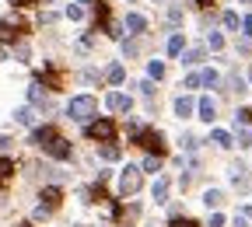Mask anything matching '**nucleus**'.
<instances>
[{
  "instance_id": "obj_1",
  "label": "nucleus",
  "mask_w": 252,
  "mask_h": 227,
  "mask_svg": "<svg viewBox=\"0 0 252 227\" xmlns=\"http://www.w3.org/2000/svg\"><path fill=\"white\" fill-rule=\"evenodd\" d=\"M67 112H70L74 122H91V115L98 112V102H94L91 94H81V98H74V102L67 105Z\"/></svg>"
},
{
  "instance_id": "obj_2",
  "label": "nucleus",
  "mask_w": 252,
  "mask_h": 227,
  "mask_svg": "<svg viewBox=\"0 0 252 227\" xmlns=\"http://www.w3.org/2000/svg\"><path fill=\"white\" fill-rule=\"evenodd\" d=\"M140 185H144V171H140L137 165L123 168V178H119V192H123V196H133V192H140Z\"/></svg>"
},
{
  "instance_id": "obj_3",
  "label": "nucleus",
  "mask_w": 252,
  "mask_h": 227,
  "mask_svg": "<svg viewBox=\"0 0 252 227\" xmlns=\"http://www.w3.org/2000/svg\"><path fill=\"white\" fill-rule=\"evenodd\" d=\"M151 154H165V137L161 133H154V129H140V137H137Z\"/></svg>"
},
{
  "instance_id": "obj_4",
  "label": "nucleus",
  "mask_w": 252,
  "mask_h": 227,
  "mask_svg": "<svg viewBox=\"0 0 252 227\" xmlns=\"http://www.w3.org/2000/svg\"><path fill=\"white\" fill-rule=\"evenodd\" d=\"M112 133H116V126H112L109 119L88 122V137H94V140H112Z\"/></svg>"
},
{
  "instance_id": "obj_5",
  "label": "nucleus",
  "mask_w": 252,
  "mask_h": 227,
  "mask_svg": "<svg viewBox=\"0 0 252 227\" xmlns=\"http://www.w3.org/2000/svg\"><path fill=\"white\" fill-rule=\"evenodd\" d=\"M105 109H109V112H130V109H133V98H126V94L112 91V94H105Z\"/></svg>"
},
{
  "instance_id": "obj_6",
  "label": "nucleus",
  "mask_w": 252,
  "mask_h": 227,
  "mask_svg": "<svg viewBox=\"0 0 252 227\" xmlns=\"http://www.w3.org/2000/svg\"><path fill=\"white\" fill-rule=\"evenodd\" d=\"M42 150H46L49 157H60V161H63V157H70V143L63 140V137H53V140H49Z\"/></svg>"
},
{
  "instance_id": "obj_7",
  "label": "nucleus",
  "mask_w": 252,
  "mask_h": 227,
  "mask_svg": "<svg viewBox=\"0 0 252 227\" xmlns=\"http://www.w3.org/2000/svg\"><path fill=\"white\" fill-rule=\"evenodd\" d=\"M60 199H63V196H60V189H46V192H42V206H39L35 213H39V217H46L49 210H56V206H60Z\"/></svg>"
},
{
  "instance_id": "obj_8",
  "label": "nucleus",
  "mask_w": 252,
  "mask_h": 227,
  "mask_svg": "<svg viewBox=\"0 0 252 227\" xmlns=\"http://www.w3.org/2000/svg\"><path fill=\"white\" fill-rule=\"evenodd\" d=\"M196 112H200V119H203V122H214V119H217V102H214L210 94H207V98H200Z\"/></svg>"
},
{
  "instance_id": "obj_9",
  "label": "nucleus",
  "mask_w": 252,
  "mask_h": 227,
  "mask_svg": "<svg viewBox=\"0 0 252 227\" xmlns=\"http://www.w3.org/2000/svg\"><path fill=\"white\" fill-rule=\"evenodd\" d=\"M53 137H60V133H56L53 126H39L35 133H32V143H39V147H46V143H49Z\"/></svg>"
},
{
  "instance_id": "obj_10",
  "label": "nucleus",
  "mask_w": 252,
  "mask_h": 227,
  "mask_svg": "<svg viewBox=\"0 0 252 227\" xmlns=\"http://www.w3.org/2000/svg\"><path fill=\"white\" fill-rule=\"evenodd\" d=\"M175 115H179V119H189V115H193V98H186V94H182V98H175Z\"/></svg>"
},
{
  "instance_id": "obj_11",
  "label": "nucleus",
  "mask_w": 252,
  "mask_h": 227,
  "mask_svg": "<svg viewBox=\"0 0 252 227\" xmlns=\"http://www.w3.org/2000/svg\"><path fill=\"white\" fill-rule=\"evenodd\" d=\"M207 53H203V46H193V49H186L182 53V63H186V67H189V63H200Z\"/></svg>"
},
{
  "instance_id": "obj_12",
  "label": "nucleus",
  "mask_w": 252,
  "mask_h": 227,
  "mask_svg": "<svg viewBox=\"0 0 252 227\" xmlns=\"http://www.w3.org/2000/svg\"><path fill=\"white\" fill-rule=\"evenodd\" d=\"M105 77H109V84H123V77H126V70H123V63H112V67L105 70Z\"/></svg>"
},
{
  "instance_id": "obj_13",
  "label": "nucleus",
  "mask_w": 252,
  "mask_h": 227,
  "mask_svg": "<svg viewBox=\"0 0 252 227\" xmlns=\"http://www.w3.org/2000/svg\"><path fill=\"white\" fill-rule=\"evenodd\" d=\"M210 143H217V147H231V133H228V129H214V133H210Z\"/></svg>"
},
{
  "instance_id": "obj_14",
  "label": "nucleus",
  "mask_w": 252,
  "mask_h": 227,
  "mask_svg": "<svg viewBox=\"0 0 252 227\" xmlns=\"http://www.w3.org/2000/svg\"><path fill=\"white\" fill-rule=\"evenodd\" d=\"M203 203L207 206H220V203H224V192H220V189H207L203 192Z\"/></svg>"
},
{
  "instance_id": "obj_15",
  "label": "nucleus",
  "mask_w": 252,
  "mask_h": 227,
  "mask_svg": "<svg viewBox=\"0 0 252 227\" xmlns=\"http://www.w3.org/2000/svg\"><path fill=\"white\" fill-rule=\"evenodd\" d=\"M154 199H158V203L168 199V178H158V182H154Z\"/></svg>"
},
{
  "instance_id": "obj_16",
  "label": "nucleus",
  "mask_w": 252,
  "mask_h": 227,
  "mask_svg": "<svg viewBox=\"0 0 252 227\" xmlns=\"http://www.w3.org/2000/svg\"><path fill=\"white\" fill-rule=\"evenodd\" d=\"M11 175H14V165H11L7 157H0V185H7V182H11Z\"/></svg>"
},
{
  "instance_id": "obj_17",
  "label": "nucleus",
  "mask_w": 252,
  "mask_h": 227,
  "mask_svg": "<svg viewBox=\"0 0 252 227\" xmlns=\"http://www.w3.org/2000/svg\"><path fill=\"white\" fill-rule=\"evenodd\" d=\"M126 28H130V31H144L147 28V18L144 14H130V18H126Z\"/></svg>"
},
{
  "instance_id": "obj_18",
  "label": "nucleus",
  "mask_w": 252,
  "mask_h": 227,
  "mask_svg": "<svg viewBox=\"0 0 252 227\" xmlns=\"http://www.w3.org/2000/svg\"><path fill=\"white\" fill-rule=\"evenodd\" d=\"M0 42H14V21H0Z\"/></svg>"
},
{
  "instance_id": "obj_19",
  "label": "nucleus",
  "mask_w": 252,
  "mask_h": 227,
  "mask_svg": "<svg viewBox=\"0 0 252 227\" xmlns=\"http://www.w3.org/2000/svg\"><path fill=\"white\" fill-rule=\"evenodd\" d=\"M182 49H186V39H182V35H172V39H168V56H179Z\"/></svg>"
},
{
  "instance_id": "obj_20",
  "label": "nucleus",
  "mask_w": 252,
  "mask_h": 227,
  "mask_svg": "<svg viewBox=\"0 0 252 227\" xmlns=\"http://www.w3.org/2000/svg\"><path fill=\"white\" fill-rule=\"evenodd\" d=\"M14 119H18L21 126H32V122H35V115H32V109H28V105H25V109H18V112H14Z\"/></svg>"
},
{
  "instance_id": "obj_21",
  "label": "nucleus",
  "mask_w": 252,
  "mask_h": 227,
  "mask_svg": "<svg viewBox=\"0 0 252 227\" xmlns=\"http://www.w3.org/2000/svg\"><path fill=\"white\" fill-rule=\"evenodd\" d=\"M158 168H161V157H158V154H147V157H144V171H158Z\"/></svg>"
},
{
  "instance_id": "obj_22",
  "label": "nucleus",
  "mask_w": 252,
  "mask_h": 227,
  "mask_svg": "<svg viewBox=\"0 0 252 227\" xmlns=\"http://www.w3.org/2000/svg\"><path fill=\"white\" fill-rule=\"evenodd\" d=\"M147 70H151V77H154V81H158V77H165V67H161L158 59H151V67H147Z\"/></svg>"
},
{
  "instance_id": "obj_23",
  "label": "nucleus",
  "mask_w": 252,
  "mask_h": 227,
  "mask_svg": "<svg viewBox=\"0 0 252 227\" xmlns=\"http://www.w3.org/2000/svg\"><path fill=\"white\" fill-rule=\"evenodd\" d=\"M200 77H203V84H207V87H214V84L220 81V77H217V70H203Z\"/></svg>"
},
{
  "instance_id": "obj_24",
  "label": "nucleus",
  "mask_w": 252,
  "mask_h": 227,
  "mask_svg": "<svg viewBox=\"0 0 252 227\" xmlns=\"http://www.w3.org/2000/svg\"><path fill=\"white\" fill-rule=\"evenodd\" d=\"M102 157H105V161H116V157H119V147H116V143L102 147Z\"/></svg>"
},
{
  "instance_id": "obj_25",
  "label": "nucleus",
  "mask_w": 252,
  "mask_h": 227,
  "mask_svg": "<svg viewBox=\"0 0 252 227\" xmlns=\"http://www.w3.org/2000/svg\"><path fill=\"white\" fill-rule=\"evenodd\" d=\"M28 98L39 105V102H42V87H39V84H32V87H28Z\"/></svg>"
},
{
  "instance_id": "obj_26",
  "label": "nucleus",
  "mask_w": 252,
  "mask_h": 227,
  "mask_svg": "<svg viewBox=\"0 0 252 227\" xmlns=\"http://www.w3.org/2000/svg\"><path fill=\"white\" fill-rule=\"evenodd\" d=\"M67 18H74V21H81V18H84V11H81V4H70V7H67Z\"/></svg>"
},
{
  "instance_id": "obj_27",
  "label": "nucleus",
  "mask_w": 252,
  "mask_h": 227,
  "mask_svg": "<svg viewBox=\"0 0 252 227\" xmlns=\"http://www.w3.org/2000/svg\"><path fill=\"white\" fill-rule=\"evenodd\" d=\"M200 84H203L200 74H189V77H186V87H200Z\"/></svg>"
},
{
  "instance_id": "obj_28",
  "label": "nucleus",
  "mask_w": 252,
  "mask_h": 227,
  "mask_svg": "<svg viewBox=\"0 0 252 227\" xmlns=\"http://www.w3.org/2000/svg\"><path fill=\"white\" fill-rule=\"evenodd\" d=\"M168 227H196V224H193V220H186V217H175Z\"/></svg>"
},
{
  "instance_id": "obj_29",
  "label": "nucleus",
  "mask_w": 252,
  "mask_h": 227,
  "mask_svg": "<svg viewBox=\"0 0 252 227\" xmlns=\"http://www.w3.org/2000/svg\"><path fill=\"white\" fill-rule=\"evenodd\" d=\"M245 122H252V109H242L238 112V126H245Z\"/></svg>"
},
{
  "instance_id": "obj_30",
  "label": "nucleus",
  "mask_w": 252,
  "mask_h": 227,
  "mask_svg": "<svg viewBox=\"0 0 252 227\" xmlns=\"http://www.w3.org/2000/svg\"><path fill=\"white\" fill-rule=\"evenodd\" d=\"M210 46L220 49V46H224V35H220V31H214V35H210Z\"/></svg>"
},
{
  "instance_id": "obj_31",
  "label": "nucleus",
  "mask_w": 252,
  "mask_h": 227,
  "mask_svg": "<svg viewBox=\"0 0 252 227\" xmlns=\"http://www.w3.org/2000/svg\"><path fill=\"white\" fill-rule=\"evenodd\" d=\"M224 28H238V18H235V14H231V11H228V14H224Z\"/></svg>"
},
{
  "instance_id": "obj_32",
  "label": "nucleus",
  "mask_w": 252,
  "mask_h": 227,
  "mask_svg": "<svg viewBox=\"0 0 252 227\" xmlns=\"http://www.w3.org/2000/svg\"><path fill=\"white\" fill-rule=\"evenodd\" d=\"M207 227H224V217H220V213H214V217H210V224H207Z\"/></svg>"
},
{
  "instance_id": "obj_33",
  "label": "nucleus",
  "mask_w": 252,
  "mask_h": 227,
  "mask_svg": "<svg viewBox=\"0 0 252 227\" xmlns=\"http://www.w3.org/2000/svg\"><path fill=\"white\" fill-rule=\"evenodd\" d=\"M242 28H245V35H252V14H249V18L242 21Z\"/></svg>"
},
{
  "instance_id": "obj_34",
  "label": "nucleus",
  "mask_w": 252,
  "mask_h": 227,
  "mask_svg": "<svg viewBox=\"0 0 252 227\" xmlns=\"http://www.w3.org/2000/svg\"><path fill=\"white\" fill-rule=\"evenodd\" d=\"M235 227H249V220L245 217H235Z\"/></svg>"
},
{
  "instance_id": "obj_35",
  "label": "nucleus",
  "mask_w": 252,
  "mask_h": 227,
  "mask_svg": "<svg viewBox=\"0 0 252 227\" xmlns=\"http://www.w3.org/2000/svg\"><path fill=\"white\" fill-rule=\"evenodd\" d=\"M14 4H21V7H28V4H35V0H14Z\"/></svg>"
},
{
  "instance_id": "obj_36",
  "label": "nucleus",
  "mask_w": 252,
  "mask_h": 227,
  "mask_svg": "<svg viewBox=\"0 0 252 227\" xmlns=\"http://www.w3.org/2000/svg\"><path fill=\"white\" fill-rule=\"evenodd\" d=\"M196 4H200V7H207V4H214V0H196Z\"/></svg>"
},
{
  "instance_id": "obj_37",
  "label": "nucleus",
  "mask_w": 252,
  "mask_h": 227,
  "mask_svg": "<svg viewBox=\"0 0 252 227\" xmlns=\"http://www.w3.org/2000/svg\"><path fill=\"white\" fill-rule=\"evenodd\" d=\"M249 84H252V67H249Z\"/></svg>"
},
{
  "instance_id": "obj_38",
  "label": "nucleus",
  "mask_w": 252,
  "mask_h": 227,
  "mask_svg": "<svg viewBox=\"0 0 252 227\" xmlns=\"http://www.w3.org/2000/svg\"><path fill=\"white\" fill-rule=\"evenodd\" d=\"M77 4H88V0H77Z\"/></svg>"
},
{
  "instance_id": "obj_39",
  "label": "nucleus",
  "mask_w": 252,
  "mask_h": 227,
  "mask_svg": "<svg viewBox=\"0 0 252 227\" xmlns=\"http://www.w3.org/2000/svg\"><path fill=\"white\" fill-rule=\"evenodd\" d=\"M158 4H161V0H158Z\"/></svg>"
}]
</instances>
